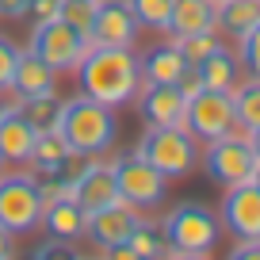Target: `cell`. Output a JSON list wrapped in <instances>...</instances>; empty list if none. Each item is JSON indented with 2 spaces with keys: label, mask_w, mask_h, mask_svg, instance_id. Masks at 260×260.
I'll list each match as a JSON object with an SVG mask.
<instances>
[{
  "label": "cell",
  "mask_w": 260,
  "mask_h": 260,
  "mask_svg": "<svg viewBox=\"0 0 260 260\" xmlns=\"http://www.w3.org/2000/svg\"><path fill=\"white\" fill-rule=\"evenodd\" d=\"M73 73H77L81 96L96 100L104 107H115V111L134 104V96L142 88L138 50H122V46H88Z\"/></svg>",
  "instance_id": "cell-1"
},
{
  "label": "cell",
  "mask_w": 260,
  "mask_h": 260,
  "mask_svg": "<svg viewBox=\"0 0 260 260\" xmlns=\"http://www.w3.org/2000/svg\"><path fill=\"white\" fill-rule=\"evenodd\" d=\"M57 134L73 149V157H104L119 142V111L77 92V96H69L61 104Z\"/></svg>",
  "instance_id": "cell-2"
},
{
  "label": "cell",
  "mask_w": 260,
  "mask_h": 260,
  "mask_svg": "<svg viewBox=\"0 0 260 260\" xmlns=\"http://www.w3.org/2000/svg\"><path fill=\"white\" fill-rule=\"evenodd\" d=\"M199 149L203 146L191 138L187 126H146L134 153L146 165H153L165 180H184L187 172L199 169Z\"/></svg>",
  "instance_id": "cell-3"
},
{
  "label": "cell",
  "mask_w": 260,
  "mask_h": 260,
  "mask_svg": "<svg viewBox=\"0 0 260 260\" xmlns=\"http://www.w3.org/2000/svg\"><path fill=\"white\" fill-rule=\"evenodd\" d=\"M169 252H214L222 237V218L199 199H184L161 218Z\"/></svg>",
  "instance_id": "cell-4"
},
{
  "label": "cell",
  "mask_w": 260,
  "mask_h": 260,
  "mask_svg": "<svg viewBox=\"0 0 260 260\" xmlns=\"http://www.w3.org/2000/svg\"><path fill=\"white\" fill-rule=\"evenodd\" d=\"M42 195L35 172H0V230L23 237L42 222Z\"/></svg>",
  "instance_id": "cell-5"
},
{
  "label": "cell",
  "mask_w": 260,
  "mask_h": 260,
  "mask_svg": "<svg viewBox=\"0 0 260 260\" xmlns=\"http://www.w3.org/2000/svg\"><path fill=\"white\" fill-rule=\"evenodd\" d=\"M199 169L218 187H234V184L252 180L256 153H252L249 138H245L241 130H234V134H226V138H218V142H207V146L199 149Z\"/></svg>",
  "instance_id": "cell-6"
},
{
  "label": "cell",
  "mask_w": 260,
  "mask_h": 260,
  "mask_svg": "<svg viewBox=\"0 0 260 260\" xmlns=\"http://www.w3.org/2000/svg\"><path fill=\"white\" fill-rule=\"evenodd\" d=\"M88 46H92L88 35H81L65 19H50V23L31 27V39H27V50H35L54 73H73Z\"/></svg>",
  "instance_id": "cell-7"
},
{
  "label": "cell",
  "mask_w": 260,
  "mask_h": 260,
  "mask_svg": "<svg viewBox=\"0 0 260 260\" xmlns=\"http://www.w3.org/2000/svg\"><path fill=\"white\" fill-rule=\"evenodd\" d=\"M115 187H119V199L134 211H153V207L165 203V187L169 180L146 165L138 153H126V157H115Z\"/></svg>",
  "instance_id": "cell-8"
},
{
  "label": "cell",
  "mask_w": 260,
  "mask_h": 260,
  "mask_svg": "<svg viewBox=\"0 0 260 260\" xmlns=\"http://www.w3.org/2000/svg\"><path fill=\"white\" fill-rule=\"evenodd\" d=\"M187 130H191V138L199 146L234 134L237 130L234 96L230 92H214V88H203L199 96H191L187 100Z\"/></svg>",
  "instance_id": "cell-9"
},
{
  "label": "cell",
  "mask_w": 260,
  "mask_h": 260,
  "mask_svg": "<svg viewBox=\"0 0 260 260\" xmlns=\"http://www.w3.org/2000/svg\"><path fill=\"white\" fill-rule=\"evenodd\" d=\"M69 199L81 203L84 211H100L107 203H119V187H115V157H81L73 172V187H69Z\"/></svg>",
  "instance_id": "cell-10"
},
{
  "label": "cell",
  "mask_w": 260,
  "mask_h": 260,
  "mask_svg": "<svg viewBox=\"0 0 260 260\" xmlns=\"http://www.w3.org/2000/svg\"><path fill=\"white\" fill-rule=\"evenodd\" d=\"M218 218H222V234H230L234 241H260V184L256 180L226 187Z\"/></svg>",
  "instance_id": "cell-11"
},
{
  "label": "cell",
  "mask_w": 260,
  "mask_h": 260,
  "mask_svg": "<svg viewBox=\"0 0 260 260\" xmlns=\"http://www.w3.org/2000/svg\"><path fill=\"white\" fill-rule=\"evenodd\" d=\"M142 35L138 16L130 12L126 0H100L96 4V19L88 27V42L92 46H122V50H134Z\"/></svg>",
  "instance_id": "cell-12"
},
{
  "label": "cell",
  "mask_w": 260,
  "mask_h": 260,
  "mask_svg": "<svg viewBox=\"0 0 260 260\" xmlns=\"http://www.w3.org/2000/svg\"><path fill=\"white\" fill-rule=\"evenodd\" d=\"M134 107L146 126H187V100L176 84H142Z\"/></svg>",
  "instance_id": "cell-13"
},
{
  "label": "cell",
  "mask_w": 260,
  "mask_h": 260,
  "mask_svg": "<svg viewBox=\"0 0 260 260\" xmlns=\"http://www.w3.org/2000/svg\"><path fill=\"white\" fill-rule=\"evenodd\" d=\"M142 211H134V207H126L119 199V203H107L100 207V211L88 214V230H84V237H88L92 245H100V249H111V245H122L130 237V230L138 226Z\"/></svg>",
  "instance_id": "cell-14"
},
{
  "label": "cell",
  "mask_w": 260,
  "mask_h": 260,
  "mask_svg": "<svg viewBox=\"0 0 260 260\" xmlns=\"http://www.w3.org/2000/svg\"><path fill=\"white\" fill-rule=\"evenodd\" d=\"M35 138H39V130L31 126V119H27L23 111H19V104L0 115V157L8 161V169H27Z\"/></svg>",
  "instance_id": "cell-15"
},
{
  "label": "cell",
  "mask_w": 260,
  "mask_h": 260,
  "mask_svg": "<svg viewBox=\"0 0 260 260\" xmlns=\"http://www.w3.org/2000/svg\"><path fill=\"white\" fill-rule=\"evenodd\" d=\"M57 77L46 61H42L35 50H19V61H16V73H12V100L23 104V100H35V96H50L57 92Z\"/></svg>",
  "instance_id": "cell-16"
},
{
  "label": "cell",
  "mask_w": 260,
  "mask_h": 260,
  "mask_svg": "<svg viewBox=\"0 0 260 260\" xmlns=\"http://www.w3.org/2000/svg\"><path fill=\"white\" fill-rule=\"evenodd\" d=\"M203 31H218V0H172V16H169L172 39L203 35Z\"/></svg>",
  "instance_id": "cell-17"
},
{
  "label": "cell",
  "mask_w": 260,
  "mask_h": 260,
  "mask_svg": "<svg viewBox=\"0 0 260 260\" xmlns=\"http://www.w3.org/2000/svg\"><path fill=\"white\" fill-rule=\"evenodd\" d=\"M138 69H142V84H176L184 77L187 61L180 54L176 42H161V46H149L146 54H138Z\"/></svg>",
  "instance_id": "cell-18"
},
{
  "label": "cell",
  "mask_w": 260,
  "mask_h": 260,
  "mask_svg": "<svg viewBox=\"0 0 260 260\" xmlns=\"http://www.w3.org/2000/svg\"><path fill=\"white\" fill-rule=\"evenodd\" d=\"M42 230L46 237H57V241H81L84 230H88V211L73 199H57V203L42 207Z\"/></svg>",
  "instance_id": "cell-19"
},
{
  "label": "cell",
  "mask_w": 260,
  "mask_h": 260,
  "mask_svg": "<svg viewBox=\"0 0 260 260\" xmlns=\"http://www.w3.org/2000/svg\"><path fill=\"white\" fill-rule=\"evenodd\" d=\"M199 77H203V88H214V92H234L237 84L245 81V69L237 61V50L230 42H222L211 57H203V65H195Z\"/></svg>",
  "instance_id": "cell-20"
},
{
  "label": "cell",
  "mask_w": 260,
  "mask_h": 260,
  "mask_svg": "<svg viewBox=\"0 0 260 260\" xmlns=\"http://www.w3.org/2000/svg\"><path fill=\"white\" fill-rule=\"evenodd\" d=\"M77 161H81V157H73V149L65 146V138L57 134V130H42L39 138H35L27 169H35V172H61V169H77Z\"/></svg>",
  "instance_id": "cell-21"
},
{
  "label": "cell",
  "mask_w": 260,
  "mask_h": 260,
  "mask_svg": "<svg viewBox=\"0 0 260 260\" xmlns=\"http://www.w3.org/2000/svg\"><path fill=\"white\" fill-rule=\"evenodd\" d=\"M260 23V0H218V35L241 39Z\"/></svg>",
  "instance_id": "cell-22"
},
{
  "label": "cell",
  "mask_w": 260,
  "mask_h": 260,
  "mask_svg": "<svg viewBox=\"0 0 260 260\" xmlns=\"http://www.w3.org/2000/svg\"><path fill=\"white\" fill-rule=\"evenodd\" d=\"M126 245L134 249V256H138V260H165V256H169V241H165L161 222L146 218V214L138 218V226L130 230Z\"/></svg>",
  "instance_id": "cell-23"
},
{
  "label": "cell",
  "mask_w": 260,
  "mask_h": 260,
  "mask_svg": "<svg viewBox=\"0 0 260 260\" xmlns=\"http://www.w3.org/2000/svg\"><path fill=\"white\" fill-rule=\"evenodd\" d=\"M234 115H237V130L249 134L260 126V77H245L234 92Z\"/></svg>",
  "instance_id": "cell-24"
},
{
  "label": "cell",
  "mask_w": 260,
  "mask_h": 260,
  "mask_svg": "<svg viewBox=\"0 0 260 260\" xmlns=\"http://www.w3.org/2000/svg\"><path fill=\"white\" fill-rule=\"evenodd\" d=\"M61 104L65 100L57 96V92H50V96H35V100H23L19 104V111L31 119V126L39 130H57V119H61Z\"/></svg>",
  "instance_id": "cell-25"
},
{
  "label": "cell",
  "mask_w": 260,
  "mask_h": 260,
  "mask_svg": "<svg viewBox=\"0 0 260 260\" xmlns=\"http://www.w3.org/2000/svg\"><path fill=\"white\" fill-rule=\"evenodd\" d=\"M130 12L138 16L142 31L169 35V16H172V0H126Z\"/></svg>",
  "instance_id": "cell-26"
},
{
  "label": "cell",
  "mask_w": 260,
  "mask_h": 260,
  "mask_svg": "<svg viewBox=\"0 0 260 260\" xmlns=\"http://www.w3.org/2000/svg\"><path fill=\"white\" fill-rule=\"evenodd\" d=\"M172 42L180 46L184 61L195 69V65H203V57H211V54H214V50H218L226 39H222L218 31H203V35H184V39H172Z\"/></svg>",
  "instance_id": "cell-27"
},
{
  "label": "cell",
  "mask_w": 260,
  "mask_h": 260,
  "mask_svg": "<svg viewBox=\"0 0 260 260\" xmlns=\"http://www.w3.org/2000/svg\"><path fill=\"white\" fill-rule=\"evenodd\" d=\"M73 172H77V169H61V172H35V184H39L42 203H57V199H69V187H73Z\"/></svg>",
  "instance_id": "cell-28"
},
{
  "label": "cell",
  "mask_w": 260,
  "mask_h": 260,
  "mask_svg": "<svg viewBox=\"0 0 260 260\" xmlns=\"http://www.w3.org/2000/svg\"><path fill=\"white\" fill-rule=\"evenodd\" d=\"M234 50H237V61H241L245 77H260V23L249 35H241L234 42Z\"/></svg>",
  "instance_id": "cell-29"
},
{
  "label": "cell",
  "mask_w": 260,
  "mask_h": 260,
  "mask_svg": "<svg viewBox=\"0 0 260 260\" xmlns=\"http://www.w3.org/2000/svg\"><path fill=\"white\" fill-rule=\"evenodd\" d=\"M96 4L100 0H61V16L57 19H65V23L77 27L81 35H88L92 19H96Z\"/></svg>",
  "instance_id": "cell-30"
},
{
  "label": "cell",
  "mask_w": 260,
  "mask_h": 260,
  "mask_svg": "<svg viewBox=\"0 0 260 260\" xmlns=\"http://www.w3.org/2000/svg\"><path fill=\"white\" fill-rule=\"evenodd\" d=\"M19 42L8 39V35H0V92L12 88V73H16V61H19Z\"/></svg>",
  "instance_id": "cell-31"
},
{
  "label": "cell",
  "mask_w": 260,
  "mask_h": 260,
  "mask_svg": "<svg viewBox=\"0 0 260 260\" xmlns=\"http://www.w3.org/2000/svg\"><path fill=\"white\" fill-rule=\"evenodd\" d=\"M31 260H84V256L77 252L73 241H57V237H46V241L35 249Z\"/></svg>",
  "instance_id": "cell-32"
},
{
  "label": "cell",
  "mask_w": 260,
  "mask_h": 260,
  "mask_svg": "<svg viewBox=\"0 0 260 260\" xmlns=\"http://www.w3.org/2000/svg\"><path fill=\"white\" fill-rule=\"evenodd\" d=\"M61 16V0H31L27 4V19H31V27L39 23H50V19Z\"/></svg>",
  "instance_id": "cell-33"
},
{
  "label": "cell",
  "mask_w": 260,
  "mask_h": 260,
  "mask_svg": "<svg viewBox=\"0 0 260 260\" xmlns=\"http://www.w3.org/2000/svg\"><path fill=\"white\" fill-rule=\"evenodd\" d=\"M176 88L184 92V100L199 96V92H203V77H199V69H191V65H187V69H184V77L176 81Z\"/></svg>",
  "instance_id": "cell-34"
},
{
  "label": "cell",
  "mask_w": 260,
  "mask_h": 260,
  "mask_svg": "<svg viewBox=\"0 0 260 260\" xmlns=\"http://www.w3.org/2000/svg\"><path fill=\"white\" fill-rule=\"evenodd\" d=\"M226 260H260V241H237Z\"/></svg>",
  "instance_id": "cell-35"
},
{
  "label": "cell",
  "mask_w": 260,
  "mask_h": 260,
  "mask_svg": "<svg viewBox=\"0 0 260 260\" xmlns=\"http://www.w3.org/2000/svg\"><path fill=\"white\" fill-rule=\"evenodd\" d=\"M31 0H0V19H27Z\"/></svg>",
  "instance_id": "cell-36"
},
{
  "label": "cell",
  "mask_w": 260,
  "mask_h": 260,
  "mask_svg": "<svg viewBox=\"0 0 260 260\" xmlns=\"http://www.w3.org/2000/svg\"><path fill=\"white\" fill-rule=\"evenodd\" d=\"M0 260H16V234L0 230Z\"/></svg>",
  "instance_id": "cell-37"
},
{
  "label": "cell",
  "mask_w": 260,
  "mask_h": 260,
  "mask_svg": "<svg viewBox=\"0 0 260 260\" xmlns=\"http://www.w3.org/2000/svg\"><path fill=\"white\" fill-rule=\"evenodd\" d=\"M104 260H138V256H134V249L122 241V245H111V249H104Z\"/></svg>",
  "instance_id": "cell-38"
},
{
  "label": "cell",
  "mask_w": 260,
  "mask_h": 260,
  "mask_svg": "<svg viewBox=\"0 0 260 260\" xmlns=\"http://www.w3.org/2000/svg\"><path fill=\"white\" fill-rule=\"evenodd\" d=\"M165 260H211V252H169Z\"/></svg>",
  "instance_id": "cell-39"
},
{
  "label": "cell",
  "mask_w": 260,
  "mask_h": 260,
  "mask_svg": "<svg viewBox=\"0 0 260 260\" xmlns=\"http://www.w3.org/2000/svg\"><path fill=\"white\" fill-rule=\"evenodd\" d=\"M245 138H249L252 153H256V161H260V126H256V130H249V134H245Z\"/></svg>",
  "instance_id": "cell-40"
},
{
  "label": "cell",
  "mask_w": 260,
  "mask_h": 260,
  "mask_svg": "<svg viewBox=\"0 0 260 260\" xmlns=\"http://www.w3.org/2000/svg\"><path fill=\"white\" fill-rule=\"evenodd\" d=\"M8 107H16V100H12V92H0V115L8 111Z\"/></svg>",
  "instance_id": "cell-41"
},
{
  "label": "cell",
  "mask_w": 260,
  "mask_h": 260,
  "mask_svg": "<svg viewBox=\"0 0 260 260\" xmlns=\"http://www.w3.org/2000/svg\"><path fill=\"white\" fill-rule=\"evenodd\" d=\"M252 180H256V184H260V161H256V169H252Z\"/></svg>",
  "instance_id": "cell-42"
},
{
  "label": "cell",
  "mask_w": 260,
  "mask_h": 260,
  "mask_svg": "<svg viewBox=\"0 0 260 260\" xmlns=\"http://www.w3.org/2000/svg\"><path fill=\"white\" fill-rule=\"evenodd\" d=\"M4 169H8V161H4V157H0V172H4Z\"/></svg>",
  "instance_id": "cell-43"
}]
</instances>
